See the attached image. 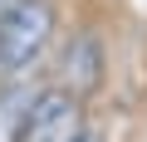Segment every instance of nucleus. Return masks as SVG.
I'll return each mask as SVG.
<instances>
[{"mask_svg":"<svg viewBox=\"0 0 147 142\" xmlns=\"http://www.w3.org/2000/svg\"><path fill=\"white\" fill-rule=\"evenodd\" d=\"M54 34V5L49 0H15V5L0 15V69H30L39 59V49Z\"/></svg>","mask_w":147,"mask_h":142,"instance_id":"obj_1","label":"nucleus"},{"mask_svg":"<svg viewBox=\"0 0 147 142\" xmlns=\"http://www.w3.org/2000/svg\"><path fill=\"white\" fill-rule=\"evenodd\" d=\"M79 132H84L79 103H74L64 88H39L20 142H79Z\"/></svg>","mask_w":147,"mask_h":142,"instance_id":"obj_2","label":"nucleus"},{"mask_svg":"<svg viewBox=\"0 0 147 142\" xmlns=\"http://www.w3.org/2000/svg\"><path fill=\"white\" fill-rule=\"evenodd\" d=\"M59 74H64V93H69L74 103L88 98V93H98V83H103V49H98V39H93V34L69 39Z\"/></svg>","mask_w":147,"mask_h":142,"instance_id":"obj_3","label":"nucleus"},{"mask_svg":"<svg viewBox=\"0 0 147 142\" xmlns=\"http://www.w3.org/2000/svg\"><path fill=\"white\" fill-rule=\"evenodd\" d=\"M34 98H39V88H25V83H15V88L0 93V142H20L25 137Z\"/></svg>","mask_w":147,"mask_h":142,"instance_id":"obj_4","label":"nucleus"},{"mask_svg":"<svg viewBox=\"0 0 147 142\" xmlns=\"http://www.w3.org/2000/svg\"><path fill=\"white\" fill-rule=\"evenodd\" d=\"M79 142H103V137L98 132H79Z\"/></svg>","mask_w":147,"mask_h":142,"instance_id":"obj_5","label":"nucleus"},{"mask_svg":"<svg viewBox=\"0 0 147 142\" xmlns=\"http://www.w3.org/2000/svg\"><path fill=\"white\" fill-rule=\"evenodd\" d=\"M10 5H15V0H0V15H5V10H10Z\"/></svg>","mask_w":147,"mask_h":142,"instance_id":"obj_6","label":"nucleus"}]
</instances>
